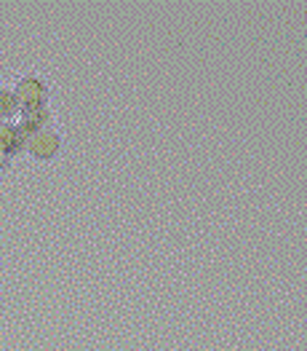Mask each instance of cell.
<instances>
[{
    "mask_svg": "<svg viewBox=\"0 0 307 351\" xmlns=\"http://www.w3.org/2000/svg\"><path fill=\"white\" fill-rule=\"evenodd\" d=\"M25 147L29 150V156L32 158H38V161H49V158H54L56 153H59V134H56L54 129H40V132H35V134H29Z\"/></svg>",
    "mask_w": 307,
    "mask_h": 351,
    "instance_id": "obj_1",
    "label": "cell"
},
{
    "mask_svg": "<svg viewBox=\"0 0 307 351\" xmlns=\"http://www.w3.org/2000/svg\"><path fill=\"white\" fill-rule=\"evenodd\" d=\"M14 97H16L19 108H43L46 105V86L38 78H22L14 88Z\"/></svg>",
    "mask_w": 307,
    "mask_h": 351,
    "instance_id": "obj_2",
    "label": "cell"
},
{
    "mask_svg": "<svg viewBox=\"0 0 307 351\" xmlns=\"http://www.w3.org/2000/svg\"><path fill=\"white\" fill-rule=\"evenodd\" d=\"M46 121H49L46 108H22V113H19V118H16L14 129H16V134L27 143L29 134H35V132L46 129Z\"/></svg>",
    "mask_w": 307,
    "mask_h": 351,
    "instance_id": "obj_3",
    "label": "cell"
},
{
    "mask_svg": "<svg viewBox=\"0 0 307 351\" xmlns=\"http://www.w3.org/2000/svg\"><path fill=\"white\" fill-rule=\"evenodd\" d=\"M16 110H19V102H16L14 91L11 88H0V121H8Z\"/></svg>",
    "mask_w": 307,
    "mask_h": 351,
    "instance_id": "obj_4",
    "label": "cell"
}]
</instances>
